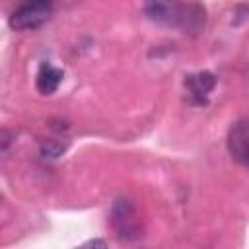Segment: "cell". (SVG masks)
<instances>
[{"label": "cell", "instance_id": "1", "mask_svg": "<svg viewBox=\"0 0 249 249\" xmlns=\"http://www.w3.org/2000/svg\"><path fill=\"white\" fill-rule=\"evenodd\" d=\"M144 14L152 21L167 27L198 29L204 23V12L200 6L183 4L179 0H148Z\"/></svg>", "mask_w": 249, "mask_h": 249}, {"label": "cell", "instance_id": "2", "mask_svg": "<svg viewBox=\"0 0 249 249\" xmlns=\"http://www.w3.org/2000/svg\"><path fill=\"white\" fill-rule=\"evenodd\" d=\"M53 14V0H21L10 16V27L18 31L41 27Z\"/></svg>", "mask_w": 249, "mask_h": 249}, {"label": "cell", "instance_id": "3", "mask_svg": "<svg viewBox=\"0 0 249 249\" xmlns=\"http://www.w3.org/2000/svg\"><path fill=\"white\" fill-rule=\"evenodd\" d=\"M111 224L121 239H136L140 237V226L134 220V206L130 200L121 198L115 202L111 212Z\"/></svg>", "mask_w": 249, "mask_h": 249}, {"label": "cell", "instance_id": "4", "mask_svg": "<svg viewBox=\"0 0 249 249\" xmlns=\"http://www.w3.org/2000/svg\"><path fill=\"white\" fill-rule=\"evenodd\" d=\"M228 150L239 163H249V119H241L230 128Z\"/></svg>", "mask_w": 249, "mask_h": 249}, {"label": "cell", "instance_id": "5", "mask_svg": "<svg viewBox=\"0 0 249 249\" xmlns=\"http://www.w3.org/2000/svg\"><path fill=\"white\" fill-rule=\"evenodd\" d=\"M185 86L189 89V95L193 97V101L196 103H206L208 93L214 89L216 80L210 72H198V74H191L185 80Z\"/></svg>", "mask_w": 249, "mask_h": 249}, {"label": "cell", "instance_id": "6", "mask_svg": "<svg viewBox=\"0 0 249 249\" xmlns=\"http://www.w3.org/2000/svg\"><path fill=\"white\" fill-rule=\"evenodd\" d=\"M62 82V70L49 64V62H43L39 66V72H37V78H35V88L39 93L43 95H51L58 89Z\"/></svg>", "mask_w": 249, "mask_h": 249}, {"label": "cell", "instance_id": "7", "mask_svg": "<svg viewBox=\"0 0 249 249\" xmlns=\"http://www.w3.org/2000/svg\"><path fill=\"white\" fill-rule=\"evenodd\" d=\"M64 150H66V146L58 140H47L41 144V154L45 158H58V156H62Z\"/></svg>", "mask_w": 249, "mask_h": 249}, {"label": "cell", "instance_id": "8", "mask_svg": "<svg viewBox=\"0 0 249 249\" xmlns=\"http://www.w3.org/2000/svg\"><path fill=\"white\" fill-rule=\"evenodd\" d=\"M105 245H107V241H103V239H93V241L86 243V247H105Z\"/></svg>", "mask_w": 249, "mask_h": 249}]
</instances>
